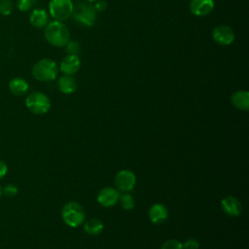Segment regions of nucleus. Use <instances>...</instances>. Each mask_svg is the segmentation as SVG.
<instances>
[{
  "mask_svg": "<svg viewBox=\"0 0 249 249\" xmlns=\"http://www.w3.org/2000/svg\"><path fill=\"white\" fill-rule=\"evenodd\" d=\"M136 183V177L131 170L123 169L119 171L115 177V185L121 192H130Z\"/></svg>",
  "mask_w": 249,
  "mask_h": 249,
  "instance_id": "7",
  "label": "nucleus"
},
{
  "mask_svg": "<svg viewBox=\"0 0 249 249\" xmlns=\"http://www.w3.org/2000/svg\"><path fill=\"white\" fill-rule=\"evenodd\" d=\"M214 6V0H191L189 9L196 17H205L213 11Z\"/></svg>",
  "mask_w": 249,
  "mask_h": 249,
  "instance_id": "9",
  "label": "nucleus"
},
{
  "mask_svg": "<svg viewBox=\"0 0 249 249\" xmlns=\"http://www.w3.org/2000/svg\"><path fill=\"white\" fill-rule=\"evenodd\" d=\"M48 13L43 9H34L29 15V21L31 25L42 28L48 24Z\"/></svg>",
  "mask_w": 249,
  "mask_h": 249,
  "instance_id": "17",
  "label": "nucleus"
},
{
  "mask_svg": "<svg viewBox=\"0 0 249 249\" xmlns=\"http://www.w3.org/2000/svg\"><path fill=\"white\" fill-rule=\"evenodd\" d=\"M9 89L10 91L18 96H22L24 94L27 93L28 89H29V85L26 82V80H24L21 77H15L13 79L10 80L9 82Z\"/></svg>",
  "mask_w": 249,
  "mask_h": 249,
  "instance_id": "15",
  "label": "nucleus"
},
{
  "mask_svg": "<svg viewBox=\"0 0 249 249\" xmlns=\"http://www.w3.org/2000/svg\"><path fill=\"white\" fill-rule=\"evenodd\" d=\"M96 13L90 2H80L76 8H73L72 12L74 19L88 27L94 25L97 18Z\"/></svg>",
  "mask_w": 249,
  "mask_h": 249,
  "instance_id": "5",
  "label": "nucleus"
},
{
  "mask_svg": "<svg viewBox=\"0 0 249 249\" xmlns=\"http://www.w3.org/2000/svg\"><path fill=\"white\" fill-rule=\"evenodd\" d=\"M18 189L14 184H7L3 188V195L6 196L7 197H14L18 195Z\"/></svg>",
  "mask_w": 249,
  "mask_h": 249,
  "instance_id": "23",
  "label": "nucleus"
},
{
  "mask_svg": "<svg viewBox=\"0 0 249 249\" xmlns=\"http://www.w3.org/2000/svg\"><path fill=\"white\" fill-rule=\"evenodd\" d=\"M7 173H8V165L4 160H0V180L3 179L7 175Z\"/></svg>",
  "mask_w": 249,
  "mask_h": 249,
  "instance_id": "27",
  "label": "nucleus"
},
{
  "mask_svg": "<svg viewBox=\"0 0 249 249\" xmlns=\"http://www.w3.org/2000/svg\"><path fill=\"white\" fill-rule=\"evenodd\" d=\"M81 59L78 55L67 54L60 61L59 70L64 73V75H74L80 70Z\"/></svg>",
  "mask_w": 249,
  "mask_h": 249,
  "instance_id": "10",
  "label": "nucleus"
},
{
  "mask_svg": "<svg viewBox=\"0 0 249 249\" xmlns=\"http://www.w3.org/2000/svg\"><path fill=\"white\" fill-rule=\"evenodd\" d=\"M58 89L64 94H71L77 89V82L71 75H63L57 81Z\"/></svg>",
  "mask_w": 249,
  "mask_h": 249,
  "instance_id": "16",
  "label": "nucleus"
},
{
  "mask_svg": "<svg viewBox=\"0 0 249 249\" xmlns=\"http://www.w3.org/2000/svg\"><path fill=\"white\" fill-rule=\"evenodd\" d=\"M74 5L71 0H51L49 3L50 15L58 21H64L70 18Z\"/></svg>",
  "mask_w": 249,
  "mask_h": 249,
  "instance_id": "6",
  "label": "nucleus"
},
{
  "mask_svg": "<svg viewBox=\"0 0 249 249\" xmlns=\"http://www.w3.org/2000/svg\"><path fill=\"white\" fill-rule=\"evenodd\" d=\"M199 242L196 238H189L183 243L184 249H198Z\"/></svg>",
  "mask_w": 249,
  "mask_h": 249,
  "instance_id": "25",
  "label": "nucleus"
},
{
  "mask_svg": "<svg viewBox=\"0 0 249 249\" xmlns=\"http://www.w3.org/2000/svg\"><path fill=\"white\" fill-rule=\"evenodd\" d=\"M221 207L223 211L231 217H236L242 211V206L240 201L232 196H228L222 198Z\"/></svg>",
  "mask_w": 249,
  "mask_h": 249,
  "instance_id": "12",
  "label": "nucleus"
},
{
  "mask_svg": "<svg viewBox=\"0 0 249 249\" xmlns=\"http://www.w3.org/2000/svg\"><path fill=\"white\" fill-rule=\"evenodd\" d=\"M88 1H89V2H90V3H91V2H95V1H97V0H88Z\"/></svg>",
  "mask_w": 249,
  "mask_h": 249,
  "instance_id": "29",
  "label": "nucleus"
},
{
  "mask_svg": "<svg viewBox=\"0 0 249 249\" xmlns=\"http://www.w3.org/2000/svg\"><path fill=\"white\" fill-rule=\"evenodd\" d=\"M14 10L12 0H0V14L2 16H10Z\"/></svg>",
  "mask_w": 249,
  "mask_h": 249,
  "instance_id": "20",
  "label": "nucleus"
},
{
  "mask_svg": "<svg viewBox=\"0 0 249 249\" xmlns=\"http://www.w3.org/2000/svg\"><path fill=\"white\" fill-rule=\"evenodd\" d=\"M65 48H66V53L68 54L78 55V53L81 52V45L75 40H69L68 43L65 45Z\"/></svg>",
  "mask_w": 249,
  "mask_h": 249,
  "instance_id": "21",
  "label": "nucleus"
},
{
  "mask_svg": "<svg viewBox=\"0 0 249 249\" xmlns=\"http://www.w3.org/2000/svg\"><path fill=\"white\" fill-rule=\"evenodd\" d=\"M160 249H184L183 243L177 239H168L160 247Z\"/></svg>",
  "mask_w": 249,
  "mask_h": 249,
  "instance_id": "22",
  "label": "nucleus"
},
{
  "mask_svg": "<svg viewBox=\"0 0 249 249\" xmlns=\"http://www.w3.org/2000/svg\"><path fill=\"white\" fill-rule=\"evenodd\" d=\"M120 197L119 192L111 187L103 188L97 195V201L104 207H111L115 205Z\"/></svg>",
  "mask_w": 249,
  "mask_h": 249,
  "instance_id": "11",
  "label": "nucleus"
},
{
  "mask_svg": "<svg viewBox=\"0 0 249 249\" xmlns=\"http://www.w3.org/2000/svg\"><path fill=\"white\" fill-rule=\"evenodd\" d=\"M26 108L35 115H44L51 108V100L47 94L36 90L30 92L25 98Z\"/></svg>",
  "mask_w": 249,
  "mask_h": 249,
  "instance_id": "4",
  "label": "nucleus"
},
{
  "mask_svg": "<svg viewBox=\"0 0 249 249\" xmlns=\"http://www.w3.org/2000/svg\"><path fill=\"white\" fill-rule=\"evenodd\" d=\"M235 38L233 30L228 25H217L212 31V39L221 46H229L233 43Z\"/></svg>",
  "mask_w": 249,
  "mask_h": 249,
  "instance_id": "8",
  "label": "nucleus"
},
{
  "mask_svg": "<svg viewBox=\"0 0 249 249\" xmlns=\"http://www.w3.org/2000/svg\"><path fill=\"white\" fill-rule=\"evenodd\" d=\"M103 223L96 218L88 220L84 225V230L87 233L90 235H97L103 231Z\"/></svg>",
  "mask_w": 249,
  "mask_h": 249,
  "instance_id": "18",
  "label": "nucleus"
},
{
  "mask_svg": "<svg viewBox=\"0 0 249 249\" xmlns=\"http://www.w3.org/2000/svg\"><path fill=\"white\" fill-rule=\"evenodd\" d=\"M61 217L67 226L76 228L85 222V210L80 203L69 201L64 204L61 210Z\"/></svg>",
  "mask_w": 249,
  "mask_h": 249,
  "instance_id": "3",
  "label": "nucleus"
},
{
  "mask_svg": "<svg viewBox=\"0 0 249 249\" xmlns=\"http://www.w3.org/2000/svg\"><path fill=\"white\" fill-rule=\"evenodd\" d=\"M108 7V4L106 1L104 0H97L94 2L93 8L96 12H104Z\"/></svg>",
  "mask_w": 249,
  "mask_h": 249,
  "instance_id": "26",
  "label": "nucleus"
},
{
  "mask_svg": "<svg viewBox=\"0 0 249 249\" xmlns=\"http://www.w3.org/2000/svg\"><path fill=\"white\" fill-rule=\"evenodd\" d=\"M44 36L50 45L57 48L65 47L70 40L68 27L62 21L58 20L51 21L45 26Z\"/></svg>",
  "mask_w": 249,
  "mask_h": 249,
  "instance_id": "1",
  "label": "nucleus"
},
{
  "mask_svg": "<svg viewBox=\"0 0 249 249\" xmlns=\"http://www.w3.org/2000/svg\"><path fill=\"white\" fill-rule=\"evenodd\" d=\"M34 0H17V7L21 12H27L33 6Z\"/></svg>",
  "mask_w": 249,
  "mask_h": 249,
  "instance_id": "24",
  "label": "nucleus"
},
{
  "mask_svg": "<svg viewBox=\"0 0 249 249\" xmlns=\"http://www.w3.org/2000/svg\"><path fill=\"white\" fill-rule=\"evenodd\" d=\"M2 196H3V187L0 185V198Z\"/></svg>",
  "mask_w": 249,
  "mask_h": 249,
  "instance_id": "28",
  "label": "nucleus"
},
{
  "mask_svg": "<svg viewBox=\"0 0 249 249\" xmlns=\"http://www.w3.org/2000/svg\"><path fill=\"white\" fill-rule=\"evenodd\" d=\"M231 104L238 110L247 111L249 109V92L247 90H237L231 96Z\"/></svg>",
  "mask_w": 249,
  "mask_h": 249,
  "instance_id": "14",
  "label": "nucleus"
},
{
  "mask_svg": "<svg viewBox=\"0 0 249 249\" xmlns=\"http://www.w3.org/2000/svg\"><path fill=\"white\" fill-rule=\"evenodd\" d=\"M59 68L55 60L52 58H42L32 67L33 77L40 82H52L57 77Z\"/></svg>",
  "mask_w": 249,
  "mask_h": 249,
  "instance_id": "2",
  "label": "nucleus"
},
{
  "mask_svg": "<svg viewBox=\"0 0 249 249\" xmlns=\"http://www.w3.org/2000/svg\"><path fill=\"white\" fill-rule=\"evenodd\" d=\"M148 217L153 224L160 225L167 220L168 210L163 204L155 203L149 208Z\"/></svg>",
  "mask_w": 249,
  "mask_h": 249,
  "instance_id": "13",
  "label": "nucleus"
},
{
  "mask_svg": "<svg viewBox=\"0 0 249 249\" xmlns=\"http://www.w3.org/2000/svg\"><path fill=\"white\" fill-rule=\"evenodd\" d=\"M119 200H120V203H121V206L123 207V209L124 210H130L134 207V198L131 195L127 194V193H124V195L120 196L119 197Z\"/></svg>",
  "mask_w": 249,
  "mask_h": 249,
  "instance_id": "19",
  "label": "nucleus"
}]
</instances>
